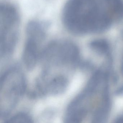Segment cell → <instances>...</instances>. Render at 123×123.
Returning a JSON list of instances; mask_svg holds the SVG:
<instances>
[{
	"instance_id": "6da1fadb",
	"label": "cell",
	"mask_w": 123,
	"mask_h": 123,
	"mask_svg": "<svg viewBox=\"0 0 123 123\" xmlns=\"http://www.w3.org/2000/svg\"><path fill=\"white\" fill-rule=\"evenodd\" d=\"M123 17L121 0H69L62 13L67 29L78 35L102 32Z\"/></svg>"
},
{
	"instance_id": "7a4b0ae2",
	"label": "cell",
	"mask_w": 123,
	"mask_h": 123,
	"mask_svg": "<svg viewBox=\"0 0 123 123\" xmlns=\"http://www.w3.org/2000/svg\"><path fill=\"white\" fill-rule=\"evenodd\" d=\"M26 82L22 71L11 68L2 76L0 85V117L8 116L25 92Z\"/></svg>"
},
{
	"instance_id": "3957f363",
	"label": "cell",
	"mask_w": 123,
	"mask_h": 123,
	"mask_svg": "<svg viewBox=\"0 0 123 123\" xmlns=\"http://www.w3.org/2000/svg\"><path fill=\"white\" fill-rule=\"evenodd\" d=\"M0 11V57L7 58L16 46L19 30V19L17 11L10 5L3 4Z\"/></svg>"
},
{
	"instance_id": "277c9868",
	"label": "cell",
	"mask_w": 123,
	"mask_h": 123,
	"mask_svg": "<svg viewBox=\"0 0 123 123\" xmlns=\"http://www.w3.org/2000/svg\"><path fill=\"white\" fill-rule=\"evenodd\" d=\"M78 49L74 44L68 41L52 42L43 49L41 58L43 63L55 68L73 66L78 60Z\"/></svg>"
},
{
	"instance_id": "5b68a950",
	"label": "cell",
	"mask_w": 123,
	"mask_h": 123,
	"mask_svg": "<svg viewBox=\"0 0 123 123\" xmlns=\"http://www.w3.org/2000/svg\"><path fill=\"white\" fill-rule=\"evenodd\" d=\"M28 36L24 52L23 60L27 69L31 70L41 58L43 50L41 49V44L43 39L35 37Z\"/></svg>"
},
{
	"instance_id": "8992f818",
	"label": "cell",
	"mask_w": 123,
	"mask_h": 123,
	"mask_svg": "<svg viewBox=\"0 0 123 123\" xmlns=\"http://www.w3.org/2000/svg\"><path fill=\"white\" fill-rule=\"evenodd\" d=\"M6 123H31V117L26 113H20L8 119L5 121Z\"/></svg>"
},
{
	"instance_id": "52a82bcc",
	"label": "cell",
	"mask_w": 123,
	"mask_h": 123,
	"mask_svg": "<svg viewBox=\"0 0 123 123\" xmlns=\"http://www.w3.org/2000/svg\"><path fill=\"white\" fill-rule=\"evenodd\" d=\"M91 46L94 50L101 54L105 53L108 51V49L107 43L104 41L94 42L92 43Z\"/></svg>"
},
{
	"instance_id": "ba28073f",
	"label": "cell",
	"mask_w": 123,
	"mask_h": 123,
	"mask_svg": "<svg viewBox=\"0 0 123 123\" xmlns=\"http://www.w3.org/2000/svg\"><path fill=\"white\" fill-rule=\"evenodd\" d=\"M121 119H121L122 121L123 122V117L122 118H121Z\"/></svg>"
}]
</instances>
